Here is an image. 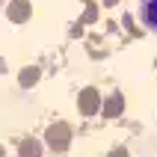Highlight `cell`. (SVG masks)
Returning a JSON list of instances; mask_svg holds the SVG:
<instances>
[{"label":"cell","instance_id":"cell-1","mask_svg":"<svg viewBox=\"0 0 157 157\" xmlns=\"http://www.w3.org/2000/svg\"><path fill=\"white\" fill-rule=\"evenodd\" d=\"M140 18L148 30H157V0H142L140 3Z\"/></svg>","mask_w":157,"mask_h":157}]
</instances>
